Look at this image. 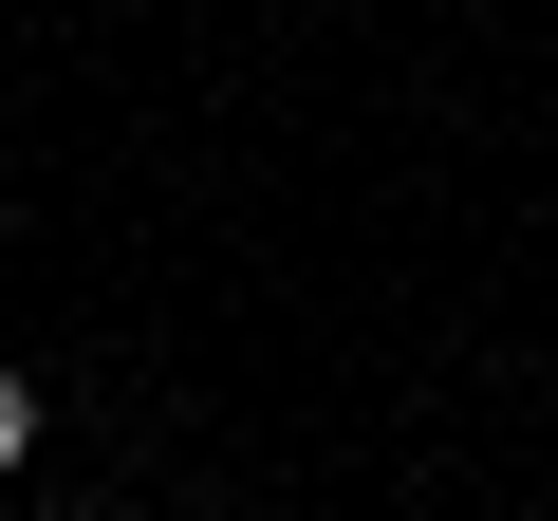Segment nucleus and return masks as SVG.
Returning a JSON list of instances; mask_svg holds the SVG:
<instances>
[{
  "label": "nucleus",
  "mask_w": 558,
  "mask_h": 521,
  "mask_svg": "<svg viewBox=\"0 0 558 521\" xmlns=\"http://www.w3.org/2000/svg\"><path fill=\"white\" fill-rule=\"evenodd\" d=\"M20 447H38V391H20V373H0V465H20Z\"/></svg>",
  "instance_id": "1"
}]
</instances>
